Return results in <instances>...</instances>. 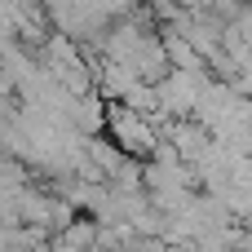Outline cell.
<instances>
[{"mask_svg":"<svg viewBox=\"0 0 252 252\" xmlns=\"http://www.w3.org/2000/svg\"><path fill=\"white\" fill-rule=\"evenodd\" d=\"M66 115H71V124H75L80 133H89V137L106 128V102H102L97 93H89V97H71Z\"/></svg>","mask_w":252,"mask_h":252,"instance_id":"3","label":"cell"},{"mask_svg":"<svg viewBox=\"0 0 252 252\" xmlns=\"http://www.w3.org/2000/svg\"><path fill=\"white\" fill-rule=\"evenodd\" d=\"M111 146L124 155V159H151L155 146H159V133H155V120L128 111L124 102H106V128Z\"/></svg>","mask_w":252,"mask_h":252,"instance_id":"1","label":"cell"},{"mask_svg":"<svg viewBox=\"0 0 252 252\" xmlns=\"http://www.w3.org/2000/svg\"><path fill=\"white\" fill-rule=\"evenodd\" d=\"M164 252H199V248H195V239H186V244H164Z\"/></svg>","mask_w":252,"mask_h":252,"instance_id":"5","label":"cell"},{"mask_svg":"<svg viewBox=\"0 0 252 252\" xmlns=\"http://www.w3.org/2000/svg\"><path fill=\"white\" fill-rule=\"evenodd\" d=\"M182 13H208V0H173Z\"/></svg>","mask_w":252,"mask_h":252,"instance_id":"4","label":"cell"},{"mask_svg":"<svg viewBox=\"0 0 252 252\" xmlns=\"http://www.w3.org/2000/svg\"><path fill=\"white\" fill-rule=\"evenodd\" d=\"M159 44H164V58H168V66L173 71H186V75H204V58L195 53V44L190 40H182L173 27H159Z\"/></svg>","mask_w":252,"mask_h":252,"instance_id":"2","label":"cell"}]
</instances>
